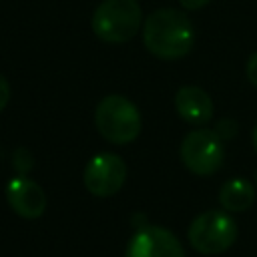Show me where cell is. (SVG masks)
Wrapping results in <instances>:
<instances>
[{"instance_id":"1","label":"cell","mask_w":257,"mask_h":257,"mask_svg":"<svg viewBox=\"0 0 257 257\" xmlns=\"http://www.w3.org/2000/svg\"><path fill=\"white\" fill-rule=\"evenodd\" d=\"M145 48L161 60H179L195 46V28L177 8H157L143 22Z\"/></svg>"},{"instance_id":"2","label":"cell","mask_w":257,"mask_h":257,"mask_svg":"<svg viewBox=\"0 0 257 257\" xmlns=\"http://www.w3.org/2000/svg\"><path fill=\"white\" fill-rule=\"evenodd\" d=\"M94 124L104 141L112 145H128L141 133V112L126 96L108 94L96 104Z\"/></svg>"},{"instance_id":"3","label":"cell","mask_w":257,"mask_h":257,"mask_svg":"<svg viewBox=\"0 0 257 257\" xmlns=\"http://www.w3.org/2000/svg\"><path fill=\"white\" fill-rule=\"evenodd\" d=\"M92 32L110 44L131 40L141 24L143 10L137 0H102L92 12Z\"/></svg>"},{"instance_id":"4","label":"cell","mask_w":257,"mask_h":257,"mask_svg":"<svg viewBox=\"0 0 257 257\" xmlns=\"http://www.w3.org/2000/svg\"><path fill=\"white\" fill-rule=\"evenodd\" d=\"M237 233V223L225 209H211L191 221L187 239L191 247L201 255H221L233 247Z\"/></svg>"},{"instance_id":"5","label":"cell","mask_w":257,"mask_h":257,"mask_svg":"<svg viewBox=\"0 0 257 257\" xmlns=\"http://www.w3.org/2000/svg\"><path fill=\"white\" fill-rule=\"evenodd\" d=\"M179 157L193 175L211 177L225 163L223 139L211 128H193L185 135Z\"/></svg>"},{"instance_id":"6","label":"cell","mask_w":257,"mask_h":257,"mask_svg":"<svg viewBox=\"0 0 257 257\" xmlns=\"http://www.w3.org/2000/svg\"><path fill=\"white\" fill-rule=\"evenodd\" d=\"M82 181L90 195L112 197L126 181V165L116 153H98L86 163Z\"/></svg>"},{"instance_id":"7","label":"cell","mask_w":257,"mask_h":257,"mask_svg":"<svg viewBox=\"0 0 257 257\" xmlns=\"http://www.w3.org/2000/svg\"><path fill=\"white\" fill-rule=\"evenodd\" d=\"M124 257H185L177 235L159 225H143L128 239Z\"/></svg>"},{"instance_id":"8","label":"cell","mask_w":257,"mask_h":257,"mask_svg":"<svg viewBox=\"0 0 257 257\" xmlns=\"http://www.w3.org/2000/svg\"><path fill=\"white\" fill-rule=\"evenodd\" d=\"M6 203L22 219H38L46 211V195L38 183L26 175H16L6 183Z\"/></svg>"},{"instance_id":"9","label":"cell","mask_w":257,"mask_h":257,"mask_svg":"<svg viewBox=\"0 0 257 257\" xmlns=\"http://www.w3.org/2000/svg\"><path fill=\"white\" fill-rule=\"evenodd\" d=\"M175 110L189 124L201 126V124H205L213 118L215 106H213V98L209 96L207 90H203L201 86L189 84V86H181L177 90Z\"/></svg>"},{"instance_id":"10","label":"cell","mask_w":257,"mask_h":257,"mask_svg":"<svg viewBox=\"0 0 257 257\" xmlns=\"http://www.w3.org/2000/svg\"><path fill=\"white\" fill-rule=\"evenodd\" d=\"M219 203L227 213H243L255 203V185L243 177L229 179L219 189Z\"/></svg>"},{"instance_id":"11","label":"cell","mask_w":257,"mask_h":257,"mask_svg":"<svg viewBox=\"0 0 257 257\" xmlns=\"http://www.w3.org/2000/svg\"><path fill=\"white\" fill-rule=\"evenodd\" d=\"M12 165H14V169L18 171V175H26V173L32 169L34 159H32V155H30L28 149L18 147V149L14 151V155H12Z\"/></svg>"},{"instance_id":"12","label":"cell","mask_w":257,"mask_h":257,"mask_svg":"<svg viewBox=\"0 0 257 257\" xmlns=\"http://www.w3.org/2000/svg\"><path fill=\"white\" fill-rule=\"evenodd\" d=\"M215 133H217L223 141H229L231 137H235V135H237V122H235V120H231V118H221V120L217 122Z\"/></svg>"},{"instance_id":"13","label":"cell","mask_w":257,"mask_h":257,"mask_svg":"<svg viewBox=\"0 0 257 257\" xmlns=\"http://www.w3.org/2000/svg\"><path fill=\"white\" fill-rule=\"evenodd\" d=\"M245 74L249 78V82L253 86H257V52H253L247 60V66H245Z\"/></svg>"},{"instance_id":"14","label":"cell","mask_w":257,"mask_h":257,"mask_svg":"<svg viewBox=\"0 0 257 257\" xmlns=\"http://www.w3.org/2000/svg\"><path fill=\"white\" fill-rule=\"evenodd\" d=\"M8 100H10V84H8L6 76L0 74V110L8 104Z\"/></svg>"},{"instance_id":"15","label":"cell","mask_w":257,"mask_h":257,"mask_svg":"<svg viewBox=\"0 0 257 257\" xmlns=\"http://www.w3.org/2000/svg\"><path fill=\"white\" fill-rule=\"evenodd\" d=\"M187 10H199V8H203V6H207L211 0H179Z\"/></svg>"},{"instance_id":"16","label":"cell","mask_w":257,"mask_h":257,"mask_svg":"<svg viewBox=\"0 0 257 257\" xmlns=\"http://www.w3.org/2000/svg\"><path fill=\"white\" fill-rule=\"evenodd\" d=\"M253 149H255V153H257V124H255V128H253Z\"/></svg>"},{"instance_id":"17","label":"cell","mask_w":257,"mask_h":257,"mask_svg":"<svg viewBox=\"0 0 257 257\" xmlns=\"http://www.w3.org/2000/svg\"><path fill=\"white\" fill-rule=\"evenodd\" d=\"M255 185H257V173H255Z\"/></svg>"}]
</instances>
